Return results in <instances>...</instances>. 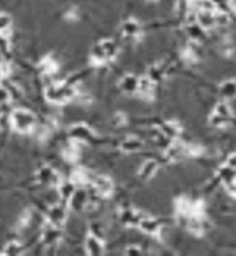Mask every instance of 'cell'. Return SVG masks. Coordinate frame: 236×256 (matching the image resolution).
I'll return each mask as SVG.
<instances>
[{"label":"cell","mask_w":236,"mask_h":256,"mask_svg":"<svg viewBox=\"0 0 236 256\" xmlns=\"http://www.w3.org/2000/svg\"><path fill=\"white\" fill-rule=\"evenodd\" d=\"M197 22L201 28L204 29V30L212 28L216 24L215 14L207 9L201 10L197 16Z\"/></svg>","instance_id":"52a82bcc"},{"label":"cell","mask_w":236,"mask_h":256,"mask_svg":"<svg viewBox=\"0 0 236 256\" xmlns=\"http://www.w3.org/2000/svg\"><path fill=\"white\" fill-rule=\"evenodd\" d=\"M11 100V94L6 88L0 86V104H7Z\"/></svg>","instance_id":"cb8c5ba5"},{"label":"cell","mask_w":236,"mask_h":256,"mask_svg":"<svg viewBox=\"0 0 236 256\" xmlns=\"http://www.w3.org/2000/svg\"><path fill=\"white\" fill-rule=\"evenodd\" d=\"M92 57H93V62L95 64H103L104 62H106L108 60L107 56H106V54H105V52L103 50L101 43L96 44L93 47Z\"/></svg>","instance_id":"4fadbf2b"},{"label":"cell","mask_w":236,"mask_h":256,"mask_svg":"<svg viewBox=\"0 0 236 256\" xmlns=\"http://www.w3.org/2000/svg\"><path fill=\"white\" fill-rule=\"evenodd\" d=\"M86 249L90 256H101L103 251V246L98 238L90 235L86 239Z\"/></svg>","instance_id":"9c48e42d"},{"label":"cell","mask_w":236,"mask_h":256,"mask_svg":"<svg viewBox=\"0 0 236 256\" xmlns=\"http://www.w3.org/2000/svg\"><path fill=\"white\" fill-rule=\"evenodd\" d=\"M230 164L233 166V167H236V155L231 157L230 158Z\"/></svg>","instance_id":"83f0119b"},{"label":"cell","mask_w":236,"mask_h":256,"mask_svg":"<svg viewBox=\"0 0 236 256\" xmlns=\"http://www.w3.org/2000/svg\"><path fill=\"white\" fill-rule=\"evenodd\" d=\"M138 83H139L138 78L135 77L134 75L129 74L122 78L120 81V88L125 93H133L138 90Z\"/></svg>","instance_id":"ba28073f"},{"label":"cell","mask_w":236,"mask_h":256,"mask_svg":"<svg viewBox=\"0 0 236 256\" xmlns=\"http://www.w3.org/2000/svg\"><path fill=\"white\" fill-rule=\"evenodd\" d=\"M70 133L73 138H75L78 141H85V139H88L92 135L90 129L85 126L74 127L72 128Z\"/></svg>","instance_id":"7c38bea8"},{"label":"cell","mask_w":236,"mask_h":256,"mask_svg":"<svg viewBox=\"0 0 236 256\" xmlns=\"http://www.w3.org/2000/svg\"><path fill=\"white\" fill-rule=\"evenodd\" d=\"M9 51V43L7 41V36L0 34V53L6 54Z\"/></svg>","instance_id":"d4e9b609"},{"label":"cell","mask_w":236,"mask_h":256,"mask_svg":"<svg viewBox=\"0 0 236 256\" xmlns=\"http://www.w3.org/2000/svg\"><path fill=\"white\" fill-rule=\"evenodd\" d=\"M100 43L107 56L108 60L115 57V55L117 53V46L115 42H113L112 40H103Z\"/></svg>","instance_id":"2e32d148"},{"label":"cell","mask_w":236,"mask_h":256,"mask_svg":"<svg viewBox=\"0 0 236 256\" xmlns=\"http://www.w3.org/2000/svg\"></svg>","instance_id":"4dcf8cb0"},{"label":"cell","mask_w":236,"mask_h":256,"mask_svg":"<svg viewBox=\"0 0 236 256\" xmlns=\"http://www.w3.org/2000/svg\"><path fill=\"white\" fill-rule=\"evenodd\" d=\"M60 237H61V232L59 230V228L55 227L50 224V227L46 228L43 232V240L46 244L52 245V244H55L56 242H58Z\"/></svg>","instance_id":"8fae6325"},{"label":"cell","mask_w":236,"mask_h":256,"mask_svg":"<svg viewBox=\"0 0 236 256\" xmlns=\"http://www.w3.org/2000/svg\"><path fill=\"white\" fill-rule=\"evenodd\" d=\"M48 220L51 225L60 228L66 221V212L64 208L59 206L51 207L48 212Z\"/></svg>","instance_id":"5b68a950"},{"label":"cell","mask_w":236,"mask_h":256,"mask_svg":"<svg viewBox=\"0 0 236 256\" xmlns=\"http://www.w3.org/2000/svg\"><path fill=\"white\" fill-rule=\"evenodd\" d=\"M216 110H217V114L221 115V116L225 117V116L229 115V109H228L227 105H225L223 103H220L216 108Z\"/></svg>","instance_id":"484cf974"},{"label":"cell","mask_w":236,"mask_h":256,"mask_svg":"<svg viewBox=\"0 0 236 256\" xmlns=\"http://www.w3.org/2000/svg\"><path fill=\"white\" fill-rule=\"evenodd\" d=\"M156 169V164L154 163L153 161H148L147 163L145 164L141 170V176L143 178H149L150 176L152 175V173L154 172Z\"/></svg>","instance_id":"7402d4cb"},{"label":"cell","mask_w":236,"mask_h":256,"mask_svg":"<svg viewBox=\"0 0 236 256\" xmlns=\"http://www.w3.org/2000/svg\"><path fill=\"white\" fill-rule=\"evenodd\" d=\"M10 124L21 133H28L36 125V117L29 110L17 109L10 115Z\"/></svg>","instance_id":"6da1fadb"},{"label":"cell","mask_w":236,"mask_h":256,"mask_svg":"<svg viewBox=\"0 0 236 256\" xmlns=\"http://www.w3.org/2000/svg\"><path fill=\"white\" fill-rule=\"evenodd\" d=\"M3 76H4V70H3L2 67L0 66V82H1V79L3 78Z\"/></svg>","instance_id":"f1b7e54d"},{"label":"cell","mask_w":236,"mask_h":256,"mask_svg":"<svg viewBox=\"0 0 236 256\" xmlns=\"http://www.w3.org/2000/svg\"><path fill=\"white\" fill-rule=\"evenodd\" d=\"M72 183L74 185H84L89 183V175L85 171H75L72 175Z\"/></svg>","instance_id":"e0dca14e"},{"label":"cell","mask_w":236,"mask_h":256,"mask_svg":"<svg viewBox=\"0 0 236 256\" xmlns=\"http://www.w3.org/2000/svg\"><path fill=\"white\" fill-rule=\"evenodd\" d=\"M152 80H150L149 78H142L139 79V83H138V90L140 93H143L144 95H149L152 92Z\"/></svg>","instance_id":"ac0fdd59"},{"label":"cell","mask_w":236,"mask_h":256,"mask_svg":"<svg viewBox=\"0 0 236 256\" xmlns=\"http://www.w3.org/2000/svg\"><path fill=\"white\" fill-rule=\"evenodd\" d=\"M148 1H150V2H153V1H156V0H148Z\"/></svg>","instance_id":"f546056e"},{"label":"cell","mask_w":236,"mask_h":256,"mask_svg":"<svg viewBox=\"0 0 236 256\" xmlns=\"http://www.w3.org/2000/svg\"><path fill=\"white\" fill-rule=\"evenodd\" d=\"M60 193L61 196L66 200H68L71 197L73 192H75L74 190V184L70 183V184H64V185L60 186Z\"/></svg>","instance_id":"d6986e66"},{"label":"cell","mask_w":236,"mask_h":256,"mask_svg":"<svg viewBox=\"0 0 236 256\" xmlns=\"http://www.w3.org/2000/svg\"><path fill=\"white\" fill-rule=\"evenodd\" d=\"M12 19L7 13H0V34L7 35V32L11 28Z\"/></svg>","instance_id":"9a60e30c"},{"label":"cell","mask_w":236,"mask_h":256,"mask_svg":"<svg viewBox=\"0 0 236 256\" xmlns=\"http://www.w3.org/2000/svg\"><path fill=\"white\" fill-rule=\"evenodd\" d=\"M139 223H140L142 229L149 233H155L159 228V226L155 221L145 220V221H140Z\"/></svg>","instance_id":"ffe728a7"},{"label":"cell","mask_w":236,"mask_h":256,"mask_svg":"<svg viewBox=\"0 0 236 256\" xmlns=\"http://www.w3.org/2000/svg\"><path fill=\"white\" fill-rule=\"evenodd\" d=\"M140 30L141 28L139 23L133 19L128 20L127 22H124L121 26L122 33L128 37H136L139 34Z\"/></svg>","instance_id":"30bf717a"},{"label":"cell","mask_w":236,"mask_h":256,"mask_svg":"<svg viewBox=\"0 0 236 256\" xmlns=\"http://www.w3.org/2000/svg\"><path fill=\"white\" fill-rule=\"evenodd\" d=\"M69 206L75 211H80L84 208L87 203V193L84 190H77L73 192L71 197L68 199Z\"/></svg>","instance_id":"8992f818"},{"label":"cell","mask_w":236,"mask_h":256,"mask_svg":"<svg viewBox=\"0 0 236 256\" xmlns=\"http://www.w3.org/2000/svg\"><path fill=\"white\" fill-rule=\"evenodd\" d=\"M75 91L71 86L65 83H58L51 85L45 90V97L49 102L55 104H63L72 99Z\"/></svg>","instance_id":"7a4b0ae2"},{"label":"cell","mask_w":236,"mask_h":256,"mask_svg":"<svg viewBox=\"0 0 236 256\" xmlns=\"http://www.w3.org/2000/svg\"><path fill=\"white\" fill-rule=\"evenodd\" d=\"M221 93L223 97L234 98L236 96V81H226L221 87Z\"/></svg>","instance_id":"5bb4252c"},{"label":"cell","mask_w":236,"mask_h":256,"mask_svg":"<svg viewBox=\"0 0 236 256\" xmlns=\"http://www.w3.org/2000/svg\"><path fill=\"white\" fill-rule=\"evenodd\" d=\"M94 186L97 192L102 196H108L112 193L114 185L111 179L106 176H99L94 180Z\"/></svg>","instance_id":"277c9868"},{"label":"cell","mask_w":236,"mask_h":256,"mask_svg":"<svg viewBox=\"0 0 236 256\" xmlns=\"http://www.w3.org/2000/svg\"><path fill=\"white\" fill-rule=\"evenodd\" d=\"M37 178L39 179L40 183L43 185L49 186H57L60 184V178L56 170L50 167H43L38 171Z\"/></svg>","instance_id":"3957f363"},{"label":"cell","mask_w":236,"mask_h":256,"mask_svg":"<svg viewBox=\"0 0 236 256\" xmlns=\"http://www.w3.org/2000/svg\"><path fill=\"white\" fill-rule=\"evenodd\" d=\"M141 144L137 139H129L122 144V149L125 151H134L140 148Z\"/></svg>","instance_id":"44dd1931"},{"label":"cell","mask_w":236,"mask_h":256,"mask_svg":"<svg viewBox=\"0 0 236 256\" xmlns=\"http://www.w3.org/2000/svg\"><path fill=\"white\" fill-rule=\"evenodd\" d=\"M5 251L8 256H18L22 251V246L18 242H10L6 246Z\"/></svg>","instance_id":"603a6c76"},{"label":"cell","mask_w":236,"mask_h":256,"mask_svg":"<svg viewBox=\"0 0 236 256\" xmlns=\"http://www.w3.org/2000/svg\"><path fill=\"white\" fill-rule=\"evenodd\" d=\"M129 255L130 256H136L139 254V250L136 248V247H130L129 249Z\"/></svg>","instance_id":"4316f807"}]
</instances>
